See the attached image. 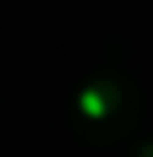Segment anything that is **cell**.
Returning a JSON list of instances; mask_svg holds the SVG:
<instances>
[{"label":"cell","instance_id":"1","mask_svg":"<svg viewBox=\"0 0 153 157\" xmlns=\"http://www.w3.org/2000/svg\"><path fill=\"white\" fill-rule=\"evenodd\" d=\"M70 127L87 144H120L143 117V90L117 63H100L73 87L67 104Z\"/></svg>","mask_w":153,"mask_h":157},{"label":"cell","instance_id":"2","mask_svg":"<svg viewBox=\"0 0 153 157\" xmlns=\"http://www.w3.org/2000/svg\"><path fill=\"white\" fill-rule=\"evenodd\" d=\"M123 157H153V137H137V140H126Z\"/></svg>","mask_w":153,"mask_h":157}]
</instances>
